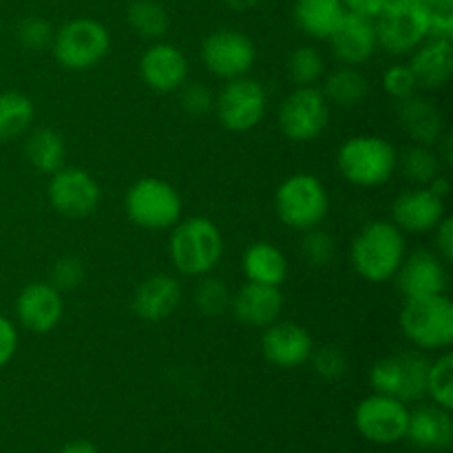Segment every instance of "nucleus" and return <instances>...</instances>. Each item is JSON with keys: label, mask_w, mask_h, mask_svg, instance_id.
Instances as JSON below:
<instances>
[{"label": "nucleus", "mask_w": 453, "mask_h": 453, "mask_svg": "<svg viewBox=\"0 0 453 453\" xmlns=\"http://www.w3.org/2000/svg\"><path fill=\"white\" fill-rule=\"evenodd\" d=\"M407 242L396 224L385 219L370 221L352 242V265L361 279L385 283L394 279L405 259Z\"/></svg>", "instance_id": "1"}, {"label": "nucleus", "mask_w": 453, "mask_h": 453, "mask_svg": "<svg viewBox=\"0 0 453 453\" xmlns=\"http://www.w3.org/2000/svg\"><path fill=\"white\" fill-rule=\"evenodd\" d=\"M168 255L181 274L203 277L219 264L224 255V239L215 221L206 217H188L173 226Z\"/></svg>", "instance_id": "2"}, {"label": "nucleus", "mask_w": 453, "mask_h": 453, "mask_svg": "<svg viewBox=\"0 0 453 453\" xmlns=\"http://www.w3.org/2000/svg\"><path fill=\"white\" fill-rule=\"evenodd\" d=\"M336 166L349 184L376 188L398 171V150L379 135L349 137L336 153Z\"/></svg>", "instance_id": "3"}, {"label": "nucleus", "mask_w": 453, "mask_h": 453, "mask_svg": "<svg viewBox=\"0 0 453 453\" xmlns=\"http://www.w3.org/2000/svg\"><path fill=\"white\" fill-rule=\"evenodd\" d=\"M401 330L414 348L447 349L453 343V303L449 296L427 295L405 299Z\"/></svg>", "instance_id": "4"}, {"label": "nucleus", "mask_w": 453, "mask_h": 453, "mask_svg": "<svg viewBox=\"0 0 453 453\" xmlns=\"http://www.w3.org/2000/svg\"><path fill=\"white\" fill-rule=\"evenodd\" d=\"M330 211V197L319 177L295 173L274 193V212L279 221L292 230L317 228Z\"/></svg>", "instance_id": "5"}, {"label": "nucleus", "mask_w": 453, "mask_h": 453, "mask_svg": "<svg viewBox=\"0 0 453 453\" xmlns=\"http://www.w3.org/2000/svg\"><path fill=\"white\" fill-rule=\"evenodd\" d=\"M109 49V29L93 18L69 20L53 34L51 42L53 58L66 71L93 69L104 60Z\"/></svg>", "instance_id": "6"}, {"label": "nucleus", "mask_w": 453, "mask_h": 453, "mask_svg": "<svg viewBox=\"0 0 453 453\" xmlns=\"http://www.w3.org/2000/svg\"><path fill=\"white\" fill-rule=\"evenodd\" d=\"M128 219L144 230H168L181 219V197L173 184L144 177L128 188L124 199Z\"/></svg>", "instance_id": "7"}, {"label": "nucleus", "mask_w": 453, "mask_h": 453, "mask_svg": "<svg viewBox=\"0 0 453 453\" xmlns=\"http://www.w3.org/2000/svg\"><path fill=\"white\" fill-rule=\"evenodd\" d=\"M429 361L418 349L392 354L372 365L370 383L374 394L398 398L401 403H414L427 394Z\"/></svg>", "instance_id": "8"}, {"label": "nucleus", "mask_w": 453, "mask_h": 453, "mask_svg": "<svg viewBox=\"0 0 453 453\" xmlns=\"http://www.w3.org/2000/svg\"><path fill=\"white\" fill-rule=\"evenodd\" d=\"M429 9L420 0H392L374 18L376 40L394 56H405L427 40Z\"/></svg>", "instance_id": "9"}, {"label": "nucleus", "mask_w": 453, "mask_h": 453, "mask_svg": "<svg viewBox=\"0 0 453 453\" xmlns=\"http://www.w3.org/2000/svg\"><path fill=\"white\" fill-rule=\"evenodd\" d=\"M330 122V104L321 88L296 87L279 106V127L292 142H312L321 135Z\"/></svg>", "instance_id": "10"}, {"label": "nucleus", "mask_w": 453, "mask_h": 453, "mask_svg": "<svg viewBox=\"0 0 453 453\" xmlns=\"http://www.w3.org/2000/svg\"><path fill=\"white\" fill-rule=\"evenodd\" d=\"M217 119L221 127L233 133H246L255 128L264 119L265 109H268V96L265 88L257 80L234 78L224 84L219 96L215 97Z\"/></svg>", "instance_id": "11"}, {"label": "nucleus", "mask_w": 453, "mask_h": 453, "mask_svg": "<svg viewBox=\"0 0 453 453\" xmlns=\"http://www.w3.org/2000/svg\"><path fill=\"white\" fill-rule=\"evenodd\" d=\"M410 410L398 398L372 394L358 403L354 411V425L365 441L376 445H394L403 441L407 432Z\"/></svg>", "instance_id": "12"}, {"label": "nucleus", "mask_w": 453, "mask_h": 453, "mask_svg": "<svg viewBox=\"0 0 453 453\" xmlns=\"http://www.w3.org/2000/svg\"><path fill=\"white\" fill-rule=\"evenodd\" d=\"M202 60L212 75L234 80L255 66L257 49L246 34L237 29H217L202 42Z\"/></svg>", "instance_id": "13"}, {"label": "nucleus", "mask_w": 453, "mask_h": 453, "mask_svg": "<svg viewBox=\"0 0 453 453\" xmlns=\"http://www.w3.org/2000/svg\"><path fill=\"white\" fill-rule=\"evenodd\" d=\"M49 202L60 215L80 219L96 212V208L102 202L100 184L91 173L82 168H66L62 166L56 171L49 181Z\"/></svg>", "instance_id": "14"}, {"label": "nucleus", "mask_w": 453, "mask_h": 453, "mask_svg": "<svg viewBox=\"0 0 453 453\" xmlns=\"http://www.w3.org/2000/svg\"><path fill=\"white\" fill-rule=\"evenodd\" d=\"M314 343L310 332L303 326L292 321H274L265 327L261 336V352L264 358L281 370H295L310 361Z\"/></svg>", "instance_id": "15"}, {"label": "nucleus", "mask_w": 453, "mask_h": 453, "mask_svg": "<svg viewBox=\"0 0 453 453\" xmlns=\"http://www.w3.org/2000/svg\"><path fill=\"white\" fill-rule=\"evenodd\" d=\"M394 281L405 299L442 295L447 290L445 261L434 250H416L410 257L405 255L401 268L394 274Z\"/></svg>", "instance_id": "16"}, {"label": "nucleus", "mask_w": 453, "mask_h": 453, "mask_svg": "<svg viewBox=\"0 0 453 453\" xmlns=\"http://www.w3.org/2000/svg\"><path fill=\"white\" fill-rule=\"evenodd\" d=\"M327 40L332 42L334 56L343 65H365L374 56L376 47H379L374 18L361 16V13H354L345 9L343 18H341L339 25L334 27V31H332Z\"/></svg>", "instance_id": "17"}, {"label": "nucleus", "mask_w": 453, "mask_h": 453, "mask_svg": "<svg viewBox=\"0 0 453 453\" xmlns=\"http://www.w3.org/2000/svg\"><path fill=\"white\" fill-rule=\"evenodd\" d=\"M16 314L25 330L47 334L62 321L65 301L60 290H56L51 283H29L18 295Z\"/></svg>", "instance_id": "18"}, {"label": "nucleus", "mask_w": 453, "mask_h": 453, "mask_svg": "<svg viewBox=\"0 0 453 453\" xmlns=\"http://www.w3.org/2000/svg\"><path fill=\"white\" fill-rule=\"evenodd\" d=\"M140 75L150 91H177L188 78V60L175 44H150L140 60Z\"/></svg>", "instance_id": "19"}, {"label": "nucleus", "mask_w": 453, "mask_h": 453, "mask_svg": "<svg viewBox=\"0 0 453 453\" xmlns=\"http://www.w3.org/2000/svg\"><path fill=\"white\" fill-rule=\"evenodd\" d=\"M445 217V199L436 197L427 186H416L398 195L392 203V224L403 233H429Z\"/></svg>", "instance_id": "20"}, {"label": "nucleus", "mask_w": 453, "mask_h": 453, "mask_svg": "<svg viewBox=\"0 0 453 453\" xmlns=\"http://www.w3.org/2000/svg\"><path fill=\"white\" fill-rule=\"evenodd\" d=\"M234 319L248 327H268L270 323L279 321L283 310V295L277 286H264V283L248 281L233 295L230 301Z\"/></svg>", "instance_id": "21"}, {"label": "nucleus", "mask_w": 453, "mask_h": 453, "mask_svg": "<svg viewBox=\"0 0 453 453\" xmlns=\"http://www.w3.org/2000/svg\"><path fill=\"white\" fill-rule=\"evenodd\" d=\"M405 438L420 451H447L453 441L449 410L436 405V403L416 407L414 411H410Z\"/></svg>", "instance_id": "22"}, {"label": "nucleus", "mask_w": 453, "mask_h": 453, "mask_svg": "<svg viewBox=\"0 0 453 453\" xmlns=\"http://www.w3.org/2000/svg\"><path fill=\"white\" fill-rule=\"evenodd\" d=\"M181 301V286L166 273L150 274L140 283L133 296V312L149 323H159L171 317Z\"/></svg>", "instance_id": "23"}, {"label": "nucleus", "mask_w": 453, "mask_h": 453, "mask_svg": "<svg viewBox=\"0 0 453 453\" xmlns=\"http://www.w3.org/2000/svg\"><path fill=\"white\" fill-rule=\"evenodd\" d=\"M396 115L401 128L416 144L432 146L442 140L445 118H442V111L427 97L416 96V93H411L410 97H403V100H398Z\"/></svg>", "instance_id": "24"}, {"label": "nucleus", "mask_w": 453, "mask_h": 453, "mask_svg": "<svg viewBox=\"0 0 453 453\" xmlns=\"http://www.w3.org/2000/svg\"><path fill=\"white\" fill-rule=\"evenodd\" d=\"M411 56L410 69L416 84L423 88L445 87L453 75V47L447 40H429L418 44Z\"/></svg>", "instance_id": "25"}, {"label": "nucleus", "mask_w": 453, "mask_h": 453, "mask_svg": "<svg viewBox=\"0 0 453 453\" xmlns=\"http://www.w3.org/2000/svg\"><path fill=\"white\" fill-rule=\"evenodd\" d=\"M243 274L248 281L264 286H281L288 277V259L270 242H257L243 252Z\"/></svg>", "instance_id": "26"}, {"label": "nucleus", "mask_w": 453, "mask_h": 453, "mask_svg": "<svg viewBox=\"0 0 453 453\" xmlns=\"http://www.w3.org/2000/svg\"><path fill=\"white\" fill-rule=\"evenodd\" d=\"M343 13V0H295V20L310 38H330Z\"/></svg>", "instance_id": "27"}, {"label": "nucleus", "mask_w": 453, "mask_h": 453, "mask_svg": "<svg viewBox=\"0 0 453 453\" xmlns=\"http://www.w3.org/2000/svg\"><path fill=\"white\" fill-rule=\"evenodd\" d=\"M321 93L326 96L327 104L354 109V106L363 104L370 96V80L357 66L343 65L327 73Z\"/></svg>", "instance_id": "28"}, {"label": "nucleus", "mask_w": 453, "mask_h": 453, "mask_svg": "<svg viewBox=\"0 0 453 453\" xmlns=\"http://www.w3.org/2000/svg\"><path fill=\"white\" fill-rule=\"evenodd\" d=\"M25 155L29 159L31 166L40 173H49L53 175L65 166L66 146L65 140L53 128H35L25 144Z\"/></svg>", "instance_id": "29"}, {"label": "nucleus", "mask_w": 453, "mask_h": 453, "mask_svg": "<svg viewBox=\"0 0 453 453\" xmlns=\"http://www.w3.org/2000/svg\"><path fill=\"white\" fill-rule=\"evenodd\" d=\"M34 102L20 91H0V142L13 140L34 124Z\"/></svg>", "instance_id": "30"}, {"label": "nucleus", "mask_w": 453, "mask_h": 453, "mask_svg": "<svg viewBox=\"0 0 453 453\" xmlns=\"http://www.w3.org/2000/svg\"><path fill=\"white\" fill-rule=\"evenodd\" d=\"M127 20L128 27L142 38L157 40L168 31V13L157 0H131Z\"/></svg>", "instance_id": "31"}, {"label": "nucleus", "mask_w": 453, "mask_h": 453, "mask_svg": "<svg viewBox=\"0 0 453 453\" xmlns=\"http://www.w3.org/2000/svg\"><path fill=\"white\" fill-rule=\"evenodd\" d=\"M398 166H401L403 175L414 181L416 186H427L434 177L442 173L441 157L423 144H414L403 150V155H398Z\"/></svg>", "instance_id": "32"}, {"label": "nucleus", "mask_w": 453, "mask_h": 453, "mask_svg": "<svg viewBox=\"0 0 453 453\" xmlns=\"http://www.w3.org/2000/svg\"><path fill=\"white\" fill-rule=\"evenodd\" d=\"M193 299L202 317L215 319V317H221V314L230 308L233 295H230L228 286H226L221 279L211 277V274H203V277L199 279L197 288H195Z\"/></svg>", "instance_id": "33"}, {"label": "nucleus", "mask_w": 453, "mask_h": 453, "mask_svg": "<svg viewBox=\"0 0 453 453\" xmlns=\"http://www.w3.org/2000/svg\"><path fill=\"white\" fill-rule=\"evenodd\" d=\"M288 78L296 84V87H312L326 71V62L323 56L314 47H299L288 56Z\"/></svg>", "instance_id": "34"}, {"label": "nucleus", "mask_w": 453, "mask_h": 453, "mask_svg": "<svg viewBox=\"0 0 453 453\" xmlns=\"http://www.w3.org/2000/svg\"><path fill=\"white\" fill-rule=\"evenodd\" d=\"M427 394L436 405L451 411L453 407V357L445 352L436 361L429 363Z\"/></svg>", "instance_id": "35"}, {"label": "nucleus", "mask_w": 453, "mask_h": 453, "mask_svg": "<svg viewBox=\"0 0 453 453\" xmlns=\"http://www.w3.org/2000/svg\"><path fill=\"white\" fill-rule=\"evenodd\" d=\"M303 242H301V255H303V259L310 265H314V268L330 265L336 255V243L332 239V234L319 228L303 230Z\"/></svg>", "instance_id": "36"}, {"label": "nucleus", "mask_w": 453, "mask_h": 453, "mask_svg": "<svg viewBox=\"0 0 453 453\" xmlns=\"http://www.w3.org/2000/svg\"><path fill=\"white\" fill-rule=\"evenodd\" d=\"M310 361L323 380H339L348 372V357L339 345H323V348L312 349Z\"/></svg>", "instance_id": "37"}, {"label": "nucleus", "mask_w": 453, "mask_h": 453, "mask_svg": "<svg viewBox=\"0 0 453 453\" xmlns=\"http://www.w3.org/2000/svg\"><path fill=\"white\" fill-rule=\"evenodd\" d=\"M18 42L27 49V51H42V49L51 47L53 42V27L49 25L44 18L29 16L18 25Z\"/></svg>", "instance_id": "38"}, {"label": "nucleus", "mask_w": 453, "mask_h": 453, "mask_svg": "<svg viewBox=\"0 0 453 453\" xmlns=\"http://www.w3.org/2000/svg\"><path fill=\"white\" fill-rule=\"evenodd\" d=\"M84 274H87V270H84L82 259L75 255H66L58 259L56 265H53L51 286L60 292L73 290V288H78L84 281Z\"/></svg>", "instance_id": "39"}, {"label": "nucleus", "mask_w": 453, "mask_h": 453, "mask_svg": "<svg viewBox=\"0 0 453 453\" xmlns=\"http://www.w3.org/2000/svg\"><path fill=\"white\" fill-rule=\"evenodd\" d=\"M416 78L411 73L410 65H392L383 73V88L392 100H403V97H410L416 91Z\"/></svg>", "instance_id": "40"}, {"label": "nucleus", "mask_w": 453, "mask_h": 453, "mask_svg": "<svg viewBox=\"0 0 453 453\" xmlns=\"http://www.w3.org/2000/svg\"><path fill=\"white\" fill-rule=\"evenodd\" d=\"M180 104L181 109L188 115H203L215 106V96L211 93V88L203 87L202 82L193 84H181L180 88Z\"/></svg>", "instance_id": "41"}, {"label": "nucleus", "mask_w": 453, "mask_h": 453, "mask_svg": "<svg viewBox=\"0 0 453 453\" xmlns=\"http://www.w3.org/2000/svg\"><path fill=\"white\" fill-rule=\"evenodd\" d=\"M18 349V332L16 326L7 317L0 314V367L7 365Z\"/></svg>", "instance_id": "42"}, {"label": "nucleus", "mask_w": 453, "mask_h": 453, "mask_svg": "<svg viewBox=\"0 0 453 453\" xmlns=\"http://www.w3.org/2000/svg\"><path fill=\"white\" fill-rule=\"evenodd\" d=\"M429 40H447L453 38V12H429L427 22Z\"/></svg>", "instance_id": "43"}, {"label": "nucleus", "mask_w": 453, "mask_h": 453, "mask_svg": "<svg viewBox=\"0 0 453 453\" xmlns=\"http://www.w3.org/2000/svg\"><path fill=\"white\" fill-rule=\"evenodd\" d=\"M434 230H436V252L445 264H449L453 259V219L445 215Z\"/></svg>", "instance_id": "44"}, {"label": "nucleus", "mask_w": 453, "mask_h": 453, "mask_svg": "<svg viewBox=\"0 0 453 453\" xmlns=\"http://www.w3.org/2000/svg\"><path fill=\"white\" fill-rule=\"evenodd\" d=\"M389 3H392V0H343L348 12L361 13V16H367V18L379 16Z\"/></svg>", "instance_id": "45"}, {"label": "nucleus", "mask_w": 453, "mask_h": 453, "mask_svg": "<svg viewBox=\"0 0 453 453\" xmlns=\"http://www.w3.org/2000/svg\"><path fill=\"white\" fill-rule=\"evenodd\" d=\"M427 188L432 190L434 195H436V197H441V199H445L447 195H449V190H451V186H449V180H447V175H438V177H434L432 181H429L427 184Z\"/></svg>", "instance_id": "46"}, {"label": "nucleus", "mask_w": 453, "mask_h": 453, "mask_svg": "<svg viewBox=\"0 0 453 453\" xmlns=\"http://www.w3.org/2000/svg\"><path fill=\"white\" fill-rule=\"evenodd\" d=\"M60 453H97V447L88 441H71L62 447Z\"/></svg>", "instance_id": "47"}, {"label": "nucleus", "mask_w": 453, "mask_h": 453, "mask_svg": "<svg viewBox=\"0 0 453 453\" xmlns=\"http://www.w3.org/2000/svg\"><path fill=\"white\" fill-rule=\"evenodd\" d=\"M226 7H230L233 12H250L257 4H261L264 0H224Z\"/></svg>", "instance_id": "48"}, {"label": "nucleus", "mask_w": 453, "mask_h": 453, "mask_svg": "<svg viewBox=\"0 0 453 453\" xmlns=\"http://www.w3.org/2000/svg\"><path fill=\"white\" fill-rule=\"evenodd\" d=\"M429 12H453V0H420Z\"/></svg>", "instance_id": "49"}, {"label": "nucleus", "mask_w": 453, "mask_h": 453, "mask_svg": "<svg viewBox=\"0 0 453 453\" xmlns=\"http://www.w3.org/2000/svg\"><path fill=\"white\" fill-rule=\"evenodd\" d=\"M442 137H445V150H442V157H445L447 166H451L453 164V149H451L453 137L451 135H442Z\"/></svg>", "instance_id": "50"}]
</instances>
